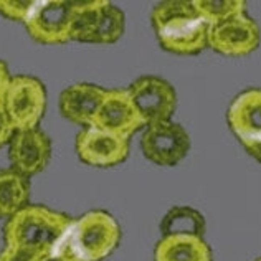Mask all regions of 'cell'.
Instances as JSON below:
<instances>
[{
    "mask_svg": "<svg viewBox=\"0 0 261 261\" xmlns=\"http://www.w3.org/2000/svg\"><path fill=\"white\" fill-rule=\"evenodd\" d=\"M255 261H261V258H258V259H255Z\"/></svg>",
    "mask_w": 261,
    "mask_h": 261,
    "instance_id": "cell-23",
    "label": "cell"
},
{
    "mask_svg": "<svg viewBox=\"0 0 261 261\" xmlns=\"http://www.w3.org/2000/svg\"><path fill=\"white\" fill-rule=\"evenodd\" d=\"M29 177L15 169H0V218H10L29 205Z\"/></svg>",
    "mask_w": 261,
    "mask_h": 261,
    "instance_id": "cell-16",
    "label": "cell"
},
{
    "mask_svg": "<svg viewBox=\"0 0 261 261\" xmlns=\"http://www.w3.org/2000/svg\"><path fill=\"white\" fill-rule=\"evenodd\" d=\"M205 230H207V223L203 215L190 207H172L161 222L162 237L194 235L203 238Z\"/></svg>",
    "mask_w": 261,
    "mask_h": 261,
    "instance_id": "cell-17",
    "label": "cell"
},
{
    "mask_svg": "<svg viewBox=\"0 0 261 261\" xmlns=\"http://www.w3.org/2000/svg\"><path fill=\"white\" fill-rule=\"evenodd\" d=\"M121 226L105 210L88 212L73 220L51 248V261H102L116 250Z\"/></svg>",
    "mask_w": 261,
    "mask_h": 261,
    "instance_id": "cell-1",
    "label": "cell"
},
{
    "mask_svg": "<svg viewBox=\"0 0 261 261\" xmlns=\"http://www.w3.org/2000/svg\"><path fill=\"white\" fill-rule=\"evenodd\" d=\"M228 126L251 157L261 162V88L245 89L231 101Z\"/></svg>",
    "mask_w": 261,
    "mask_h": 261,
    "instance_id": "cell-7",
    "label": "cell"
},
{
    "mask_svg": "<svg viewBox=\"0 0 261 261\" xmlns=\"http://www.w3.org/2000/svg\"><path fill=\"white\" fill-rule=\"evenodd\" d=\"M15 129H13L10 119L7 118V113L4 108H0V147L9 144Z\"/></svg>",
    "mask_w": 261,
    "mask_h": 261,
    "instance_id": "cell-21",
    "label": "cell"
},
{
    "mask_svg": "<svg viewBox=\"0 0 261 261\" xmlns=\"http://www.w3.org/2000/svg\"><path fill=\"white\" fill-rule=\"evenodd\" d=\"M51 157V142L42 129L15 130L9 142L12 169L25 177L35 175L48 166Z\"/></svg>",
    "mask_w": 261,
    "mask_h": 261,
    "instance_id": "cell-13",
    "label": "cell"
},
{
    "mask_svg": "<svg viewBox=\"0 0 261 261\" xmlns=\"http://www.w3.org/2000/svg\"><path fill=\"white\" fill-rule=\"evenodd\" d=\"M127 91L146 126L159 124L172 118L177 108V94L169 81L157 76H141Z\"/></svg>",
    "mask_w": 261,
    "mask_h": 261,
    "instance_id": "cell-8",
    "label": "cell"
},
{
    "mask_svg": "<svg viewBox=\"0 0 261 261\" xmlns=\"http://www.w3.org/2000/svg\"><path fill=\"white\" fill-rule=\"evenodd\" d=\"M126 18L121 9L106 0L74 2L71 18V40L85 43L109 45L122 37Z\"/></svg>",
    "mask_w": 261,
    "mask_h": 261,
    "instance_id": "cell-4",
    "label": "cell"
},
{
    "mask_svg": "<svg viewBox=\"0 0 261 261\" xmlns=\"http://www.w3.org/2000/svg\"><path fill=\"white\" fill-rule=\"evenodd\" d=\"M154 261H212V248L202 237L169 235L157 242Z\"/></svg>",
    "mask_w": 261,
    "mask_h": 261,
    "instance_id": "cell-15",
    "label": "cell"
},
{
    "mask_svg": "<svg viewBox=\"0 0 261 261\" xmlns=\"http://www.w3.org/2000/svg\"><path fill=\"white\" fill-rule=\"evenodd\" d=\"M0 261H51V251L5 245L4 250L0 251Z\"/></svg>",
    "mask_w": 261,
    "mask_h": 261,
    "instance_id": "cell-19",
    "label": "cell"
},
{
    "mask_svg": "<svg viewBox=\"0 0 261 261\" xmlns=\"http://www.w3.org/2000/svg\"><path fill=\"white\" fill-rule=\"evenodd\" d=\"M74 2L46 0L37 2L30 17L25 20L29 35L43 45H63L71 42V18Z\"/></svg>",
    "mask_w": 261,
    "mask_h": 261,
    "instance_id": "cell-6",
    "label": "cell"
},
{
    "mask_svg": "<svg viewBox=\"0 0 261 261\" xmlns=\"http://www.w3.org/2000/svg\"><path fill=\"white\" fill-rule=\"evenodd\" d=\"M106 89L91 83H74L60 94V111L73 124L91 127Z\"/></svg>",
    "mask_w": 261,
    "mask_h": 261,
    "instance_id": "cell-14",
    "label": "cell"
},
{
    "mask_svg": "<svg viewBox=\"0 0 261 261\" xmlns=\"http://www.w3.org/2000/svg\"><path fill=\"white\" fill-rule=\"evenodd\" d=\"M73 220L43 205H27L4 225L5 245L50 250L66 231Z\"/></svg>",
    "mask_w": 261,
    "mask_h": 261,
    "instance_id": "cell-3",
    "label": "cell"
},
{
    "mask_svg": "<svg viewBox=\"0 0 261 261\" xmlns=\"http://www.w3.org/2000/svg\"><path fill=\"white\" fill-rule=\"evenodd\" d=\"M144 126L146 122L136 109L127 89H106L93 127L129 139Z\"/></svg>",
    "mask_w": 261,
    "mask_h": 261,
    "instance_id": "cell-12",
    "label": "cell"
},
{
    "mask_svg": "<svg viewBox=\"0 0 261 261\" xmlns=\"http://www.w3.org/2000/svg\"><path fill=\"white\" fill-rule=\"evenodd\" d=\"M4 109L15 130L38 127L46 109V89L43 83L27 74L12 76Z\"/></svg>",
    "mask_w": 261,
    "mask_h": 261,
    "instance_id": "cell-5",
    "label": "cell"
},
{
    "mask_svg": "<svg viewBox=\"0 0 261 261\" xmlns=\"http://www.w3.org/2000/svg\"><path fill=\"white\" fill-rule=\"evenodd\" d=\"M194 7L208 25L246 13V2L243 0H194Z\"/></svg>",
    "mask_w": 261,
    "mask_h": 261,
    "instance_id": "cell-18",
    "label": "cell"
},
{
    "mask_svg": "<svg viewBox=\"0 0 261 261\" xmlns=\"http://www.w3.org/2000/svg\"><path fill=\"white\" fill-rule=\"evenodd\" d=\"M37 2L33 0H0V13L15 22H23L30 17Z\"/></svg>",
    "mask_w": 261,
    "mask_h": 261,
    "instance_id": "cell-20",
    "label": "cell"
},
{
    "mask_svg": "<svg viewBox=\"0 0 261 261\" xmlns=\"http://www.w3.org/2000/svg\"><path fill=\"white\" fill-rule=\"evenodd\" d=\"M259 29L253 20L243 15L210 25L208 46L225 57H246L259 46Z\"/></svg>",
    "mask_w": 261,
    "mask_h": 261,
    "instance_id": "cell-11",
    "label": "cell"
},
{
    "mask_svg": "<svg viewBox=\"0 0 261 261\" xmlns=\"http://www.w3.org/2000/svg\"><path fill=\"white\" fill-rule=\"evenodd\" d=\"M150 20L161 46L170 53L197 55L208 46L210 25L197 13L194 2H161L154 7Z\"/></svg>",
    "mask_w": 261,
    "mask_h": 261,
    "instance_id": "cell-2",
    "label": "cell"
},
{
    "mask_svg": "<svg viewBox=\"0 0 261 261\" xmlns=\"http://www.w3.org/2000/svg\"><path fill=\"white\" fill-rule=\"evenodd\" d=\"M142 154L157 166H175L190 149L189 133L172 121L147 126L141 137Z\"/></svg>",
    "mask_w": 261,
    "mask_h": 261,
    "instance_id": "cell-9",
    "label": "cell"
},
{
    "mask_svg": "<svg viewBox=\"0 0 261 261\" xmlns=\"http://www.w3.org/2000/svg\"><path fill=\"white\" fill-rule=\"evenodd\" d=\"M10 73H9V68L0 60V108H4V101H5V94H7V89H9L10 85Z\"/></svg>",
    "mask_w": 261,
    "mask_h": 261,
    "instance_id": "cell-22",
    "label": "cell"
},
{
    "mask_svg": "<svg viewBox=\"0 0 261 261\" xmlns=\"http://www.w3.org/2000/svg\"><path fill=\"white\" fill-rule=\"evenodd\" d=\"M74 149L81 162L91 167H113L129 155V139L98 127H83L76 136Z\"/></svg>",
    "mask_w": 261,
    "mask_h": 261,
    "instance_id": "cell-10",
    "label": "cell"
}]
</instances>
